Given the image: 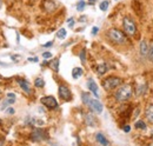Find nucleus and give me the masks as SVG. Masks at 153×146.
<instances>
[{"label": "nucleus", "mask_w": 153, "mask_h": 146, "mask_svg": "<svg viewBox=\"0 0 153 146\" xmlns=\"http://www.w3.org/2000/svg\"><path fill=\"white\" fill-rule=\"evenodd\" d=\"M133 94V90H132V86L128 85V84H125V85H120L115 93H114V98L119 103H124V101H127L131 99Z\"/></svg>", "instance_id": "f257e3e1"}, {"label": "nucleus", "mask_w": 153, "mask_h": 146, "mask_svg": "<svg viewBox=\"0 0 153 146\" xmlns=\"http://www.w3.org/2000/svg\"><path fill=\"white\" fill-rule=\"evenodd\" d=\"M107 37L111 41H113L114 44H118V45H123L127 41V38L125 35V33L118 28H111L108 32H107Z\"/></svg>", "instance_id": "f03ea898"}, {"label": "nucleus", "mask_w": 153, "mask_h": 146, "mask_svg": "<svg viewBox=\"0 0 153 146\" xmlns=\"http://www.w3.org/2000/svg\"><path fill=\"white\" fill-rule=\"evenodd\" d=\"M121 84H123V79L119 78V77H115V76L108 77V78H106V79L102 80V86H104V88L107 90V91L118 88Z\"/></svg>", "instance_id": "7ed1b4c3"}, {"label": "nucleus", "mask_w": 153, "mask_h": 146, "mask_svg": "<svg viewBox=\"0 0 153 146\" xmlns=\"http://www.w3.org/2000/svg\"><path fill=\"white\" fill-rule=\"evenodd\" d=\"M123 26H124L125 32L128 35H134L137 33V25H136V22H134V20L132 18L125 17L124 21H123Z\"/></svg>", "instance_id": "20e7f679"}, {"label": "nucleus", "mask_w": 153, "mask_h": 146, "mask_svg": "<svg viewBox=\"0 0 153 146\" xmlns=\"http://www.w3.org/2000/svg\"><path fill=\"white\" fill-rule=\"evenodd\" d=\"M40 103H41L44 106H46L47 109H51V110L58 107V101H57V99H56L54 97H52V96L43 97V98L40 99Z\"/></svg>", "instance_id": "39448f33"}, {"label": "nucleus", "mask_w": 153, "mask_h": 146, "mask_svg": "<svg viewBox=\"0 0 153 146\" xmlns=\"http://www.w3.org/2000/svg\"><path fill=\"white\" fill-rule=\"evenodd\" d=\"M58 92H59V97H60L63 100L70 101V100L72 99V93H71L70 88H69L66 85H60Z\"/></svg>", "instance_id": "423d86ee"}, {"label": "nucleus", "mask_w": 153, "mask_h": 146, "mask_svg": "<svg viewBox=\"0 0 153 146\" xmlns=\"http://www.w3.org/2000/svg\"><path fill=\"white\" fill-rule=\"evenodd\" d=\"M93 112H95V113H98V114H100L101 112H102V110H104V106H102V104L95 98V99H93V98H91V100H89V103H88V105H87Z\"/></svg>", "instance_id": "0eeeda50"}, {"label": "nucleus", "mask_w": 153, "mask_h": 146, "mask_svg": "<svg viewBox=\"0 0 153 146\" xmlns=\"http://www.w3.org/2000/svg\"><path fill=\"white\" fill-rule=\"evenodd\" d=\"M46 138V134H45V131H43L41 129H34L32 131V134H31V139L33 142H41Z\"/></svg>", "instance_id": "6e6552de"}, {"label": "nucleus", "mask_w": 153, "mask_h": 146, "mask_svg": "<svg viewBox=\"0 0 153 146\" xmlns=\"http://www.w3.org/2000/svg\"><path fill=\"white\" fill-rule=\"evenodd\" d=\"M87 86H88V90L93 93V96L98 99L99 98V92H98V86H97V84H95V81L92 79V78H89L88 80H87Z\"/></svg>", "instance_id": "1a4fd4ad"}, {"label": "nucleus", "mask_w": 153, "mask_h": 146, "mask_svg": "<svg viewBox=\"0 0 153 146\" xmlns=\"http://www.w3.org/2000/svg\"><path fill=\"white\" fill-rule=\"evenodd\" d=\"M17 81H18V84H19V86L22 88V91L24 92H26V93H31V85H30V83L28 81H26L25 79H20V78H18L17 79Z\"/></svg>", "instance_id": "9d476101"}, {"label": "nucleus", "mask_w": 153, "mask_h": 146, "mask_svg": "<svg viewBox=\"0 0 153 146\" xmlns=\"http://www.w3.org/2000/svg\"><path fill=\"white\" fill-rule=\"evenodd\" d=\"M145 117L150 124H153V104H149L145 109Z\"/></svg>", "instance_id": "9b49d317"}, {"label": "nucleus", "mask_w": 153, "mask_h": 146, "mask_svg": "<svg viewBox=\"0 0 153 146\" xmlns=\"http://www.w3.org/2000/svg\"><path fill=\"white\" fill-rule=\"evenodd\" d=\"M43 6H44L45 11H47V12H52V11H54L56 7H57V6H56V2H54L53 0H44Z\"/></svg>", "instance_id": "f8f14e48"}, {"label": "nucleus", "mask_w": 153, "mask_h": 146, "mask_svg": "<svg viewBox=\"0 0 153 146\" xmlns=\"http://www.w3.org/2000/svg\"><path fill=\"white\" fill-rule=\"evenodd\" d=\"M6 97H7V99H6V101L4 103V105L1 106V110L6 109L8 105H12V104L15 101V94H14V93H8Z\"/></svg>", "instance_id": "ddd939ff"}, {"label": "nucleus", "mask_w": 153, "mask_h": 146, "mask_svg": "<svg viewBox=\"0 0 153 146\" xmlns=\"http://www.w3.org/2000/svg\"><path fill=\"white\" fill-rule=\"evenodd\" d=\"M95 139H97V142L100 144L101 146H110V143H108V140L105 138V136L101 133V132H99V133H97V136H95Z\"/></svg>", "instance_id": "4468645a"}, {"label": "nucleus", "mask_w": 153, "mask_h": 146, "mask_svg": "<svg viewBox=\"0 0 153 146\" xmlns=\"http://www.w3.org/2000/svg\"><path fill=\"white\" fill-rule=\"evenodd\" d=\"M139 51H140L141 55H144V57H146V55L149 54V45H147V42H146L145 40H141V41H140Z\"/></svg>", "instance_id": "2eb2a0df"}, {"label": "nucleus", "mask_w": 153, "mask_h": 146, "mask_svg": "<svg viewBox=\"0 0 153 146\" xmlns=\"http://www.w3.org/2000/svg\"><path fill=\"white\" fill-rule=\"evenodd\" d=\"M59 63H60L59 58H54L53 60H51V63H50V67H51L54 72H58V71H59Z\"/></svg>", "instance_id": "dca6fc26"}, {"label": "nucleus", "mask_w": 153, "mask_h": 146, "mask_svg": "<svg viewBox=\"0 0 153 146\" xmlns=\"http://www.w3.org/2000/svg\"><path fill=\"white\" fill-rule=\"evenodd\" d=\"M82 73H84V71H82L81 67H74L72 70V77H73V79H79L82 76Z\"/></svg>", "instance_id": "f3484780"}, {"label": "nucleus", "mask_w": 153, "mask_h": 146, "mask_svg": "<svg viewBox=\"0 0 153 146\" xmlns=\"http://www.w3.org/2000/svg\"><path fill=\"white\" fill-rule=\"evenodd\" d=\"M85 122H86V124H87V125H89V126H94V125H95V118H94L91 113L86 114V117H85Z\"/></svg>", "instance_id": "a211bd4d"}, {"label": "nucleus", "mask_w": 153, "mask_h": 146, "mask_svg": "<svg viewBox=\"0 0 153 146\" xmlns=\"http://www.w3.org/2000/svg\"><path fill=\"white\" fill-rule=\"evenodd\" d=\"M107 70H108V67H107V65H106V64H100V65L97 67V72H98V74H99V76L105 74V73L107 72Z\"/></svg>", "instance_id": "6ab92c4d"}, {"label": "nucleus", "mask_w": 153, "mask_h": 146, "mask_svg": "<svg viewBox=\"0 0 153 146\" xmlns=\"http://www.w3.org/2000/svg\"><path fill=\"white\" fill-rule=\"evenodd\" d=\"M81 100H82V103H84L85 105H88V103H89V100H91L89 93H86V92L81 93Z\"/></svg>", "instance_id": "aec40b11"}, {"label": "nucleus", "mask_w": 153, "mask_h": 146, "mask_svg": "<svg viewBox=\"0 0 153 146\" xmlns=\"http://www.w3.org/2000/svg\"><path fill=\"white\" fill-rule=\"evenodd\" d=\"M34 85H35V87L43 88V87L45 86V80H44L43 78H37V79L34 80Z\"/></svg>", "instance_id": "412c9836"}, {"label": "nucleus", "mask_w": 153, "mask_h": 146, "mask_svg": "<svg viewBox=\"0 0 153 146\" xmlns=\"http://www.w3.org/2000/svg\"><path fill=\"white\" fill-rule=\"evenodd\" d=\"M66 34H67L66 29H65V28H60V29L57 32V38H59V39H65V38H66Z\"/></svg>", "instance_id": "4be33fe9"}, {"label": "nucleus", "mask_w": 153, "mask_h": 146, "mask_svg": "<svg viewBox=\"0 0 153 146\" xmlns=\"http://www.w3.org/2000/svg\"><path fill=\"white\" fill-rule=\"evenodd\" d=\"M108 6H110V2L107 1V0H104V1H101L100 2V5H99V8L101 9V11H107V8H108Z\"/></svg>", "instance_id": "5701e85b"}, {"label": "nucleus", "mask_w": 153, "mask_h": 146, "mask_svg": "<svg viewBox=\"0 0 153 146\" xmlns=\"http://www.w3.org/2000/svg\"><path fill=\"white\" fill-rule=\"evenodd\" d=\"M79 58H80V60H81V63H82V64H85V61H86V50H85V48H82V50L80 51V54H79Z\"/></svg>", "instance_id": "b1692460"}, {"label": "nucleus", "mask_w": 153, "mask_h": 146, "mask_svg": "<svg viewBox=\"0 0 153 146\" xmlns=\"http://www.w3.org/2000/svg\"><path fill=\"white\" fill-rule=\"evenodd\" d=\"M136 127L139 129V130H145V129H146V124H145L143 120H138V122L136 123Z\"/></svg>", "instance_id": "393cba45"}, {"label": "nucleus", "mask_w": 153, "mask_h": 146, "mask_svg": "<svg viewBox=\"0 0 153 146\" xmlns=\"http://www.w3.org/2000/svg\"><path fill=\"white\" fill-rule=\"evenodd\" d=\"M85 6H86V2H85L84 0H81V1H79V2L76 4V9H78L79 12H81V11H84Z\"/></svg>", "instance_id": "a878e982"}, {"label": "nucleus", "mask_w": 153, "mask_h": 146, "mask_svg": "<svg viewBox=\"0 0 153 146\" xmlns=\"http://www.w3.org/2000/svg\"><path fill=\"white\" fill-rule=\"evenodd\" d=\"M147 55H149V59L153 63V42H151V45L149 47V54Z\"/></svg>", "instance_id": "bb28decb"}, {"label": "nucleus", "mask_w": 153, "mask_h": 146, "mask_svg": "<svg viewBox=\"0 0 153 146\" xmlns=\"http://www.w3.org/2000/svg\"><path fill=\"white\" fill-rule=\"evenodd\" d=\"M43 58L44 59H50V58H52V53L51 52H44L43 53Z\"/></svg>", "instance_id": "cd10ccee"}, {"label": "nucleus", "mask_w": 153, "mask_h": 146, "mask_svg": "<svg viewBox=\"0 0 153 146\" xmlns=\"http://www.w3.org/2000/svg\"><path fill=\"white\" fill-rule=\"evenodd\" d=\"M67 22H69V26H70V27H72V26L74 25V20H73V18H70V19L67 20Z\"/></svg>", "instance_id": "c85d7f7f"}, {"label": "nucleus", "mask_w": 153, "mask_h": 146, "mask_svg": "<svg viewBox=\"0 0 153 146\" xmlns=\"http://www.w3.org/2000/svg\"><path fill=\"white\" fill-rule=\"evenodd\" d=\"M98 31H99V28H98L97 26H94V27L92 28V34H93V35H95V34L98 33Z\"/></svg>", "instance_id": "c756f323"}, {"label": "nucleus", "mask_w": 153, "mask_h": 146, "mask_svg": "<svg viewBox=\"0 0 153 146\" xmlns=\"http://www.w3.org/2000/svg\"><path fill=\"white\" fill-rule=\"evenodd\" d=\"M8 114H14V109H12V107H9V109H7V111H6Z\"/></svg>", "instance_id": "7c9ffc66"}, {"label": "nucleus", "mask_w": 153, "mask_h": 146, "mask_svg": "<svg viewBox=\"0 0 153 146\" xmlns=\"http://www.w3.org/2000/svg\"><path fill=\"white\" fill-rule=\"evenodd\" d=\"M28 61H33V63H38L39 59L38 58H28Z\"/></svg>", "instance_id": "2f4dec72"}, {"label": "nucleus", "mask_w": 153, "mask_h": 146, "mask_svg": "<svg viewBox=\"0 0 153 146\" xmlns=\"http://www.w3.org/2000/svg\"><path fill=\"white\" fill-rule=\"evenodd\" d=\"M123 130H124L125 132H130V131H131V127H130L128 125H126V126H124V129H123Z\"/></svg>", "instance_id": "473e14b6"}, {"label": "nucleus", "mask_w": 153, "mask_h": 146, "mask_svg": "<svg viewBox=\"0 0 153 146\" xmlns=\"http://www.w3.org/2000/svg\"><path fill=\"white\" fill-rule=\"evenodd\" d=\"M52 45H53V41H50V42H46L44 46H45V47H50V46H52Z\"/></svg>", "instance_id": "72a5a7b5"}, {"label": "nucleus", "mask_w": 153, "mask_h": 146, "mask_svg": "<svg viewBox=\"0 0 153 146\" xmlns=\"http://www.w3.org/2000/svg\"><path fill=\"white\" fill-rule=\"evenodd\" d=\"M95 1H97V0H88V4L93 5V4H95Z\"/></svg>", "instance_id": "f704fd0d"}, {"label": "nucleus", "mask_w": 153, "mask_h": 146, "mask_svg": "<svg viewBox=\"0 0 153 146\" xmlns=\"http://www.w3.org/2000/svg\"><path fill=\"white\" fill-rule=\"evenodd\" d=\"M1 6H2V0H0V8H1Z\"/></svg>", "instance_id": "c9c22d12"}, {"label": "nucleus", "mask_w": 153, "mask_h": 146, "mask_svg": "<svg viewBox=\"0 0 153 146\" xmlns=\"http://www.w3.org/2000/svg\"><path fill=\"white\" fill-rule=\"evenodd\" d=\"M2 98V93H1V91H0V99Z\"/></svg>", "instance_id": "e433bc0d"}, {"label": "nucleus", "mask_w": 153, "mask_h": 146, "mask_svg": "<svg viewBox=\"0 0 153 146\" xmlns=\"http://www.w3.org/2000/svg\"><path fill=\"white\" fill-rule=\"evenodd\" d=\"M0 124H1V119H0Z\"/></svg>", "instance_id": "4c0bfd02"}]
</instances>
